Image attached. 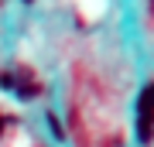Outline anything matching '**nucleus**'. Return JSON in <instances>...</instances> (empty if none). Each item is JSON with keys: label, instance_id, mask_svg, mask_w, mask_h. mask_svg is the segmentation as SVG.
Instances as JSON below:
<instances>
[{"label": "nucleus", "instance_id": "nucleus-2", "mask_svg": "<svg viewBox=\"0 0 154 147\" xmlns=\"http://www.w3.org/2000/svg\"><path fill=\"white\" fill-rule=\"evenodd\" d=\"M4 123H7V120H4V116H0V133H4Z\"/></svg>", "mask_w": 154, "mask_h": 147}, {"label": "nucleus", "instance_id": "nucleus-1", "mask_svg": "<svg viewBox=\"0 0 154 147\" xmlns=\"http://www.w3.org/2000/svg\"><path fill=\"white\" fill-rule=\"evenodd\" d=\"M151 86L140 89V99H137V140L147 147L151 144Z\"/></svg>", "mask_w": 154, "mask_h": 147}, {"label": "nucleus", "instance_id": "nucleus-3", "mask_svg": "<svg viewBox=\"0 0 154 147\" xmlns=\"http://www.w3.org/2000/svg\"><path fill=\"white\" fill-rule=\"evenodd\" d=\"M24 4H31V0H24Z\"/></svg>", "mask_w": 154, "mask_h": 147}]
</instances>
